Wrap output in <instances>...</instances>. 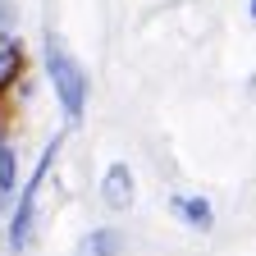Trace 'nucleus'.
I'll list each match as a JSON object with an SVG mask.
<instances>
[{
	"label": "nucleus",
	"instance_id": "1",
	"mask_svg": "<svg viewBox=\"0 0 256 256\" xmlns=\"http://www.w3.org/2000/svg\"><path fill=\"white\" fill-rule=\"evenodd\" d=\"M42 74H46V82L55 92V106H60L64 124L74 128L87 114V101H92V74L55 28H46V37H42Z\"/></svg>",
	"mask_w": 256,
	"mask_h": 256
},
{
	"label": "nucleus",
	"instance_id": "2",
	"mask_svg": "<svg viewBox=\"0 0 256 256\" xmlns=\"http://www.w3.org/2000/svg\"><path fill=\"white\" fill-rule=\"evenodd\" d=\"M60 146H64V133H55V138L42 146V156H37V165H32V174H28L23 188H18V202H14V210H10V234H5L14 256H28L32 238H37V197H42V183H46V174H50V165H55Z\"/></svg>",
	"mask_w": 256,
	"mask_h": 256
},
{
	"label": "nucleus",
	"instance_id": "3",
	"mask_svg": "<svg viewBox=\"0 0 256 256\" xmlns=\"http://www.w3.org/2000/svg\"><path fill=\"white\" fill-rule=\"evenodd\" d=\"M96 192H101V206L114 210V215H124L128 206H133V197H138V178H133V170H128V160H110Z\"/></svg>",
	"mask_w": 256,
	"mask_h": 256
},
{
	"label": "nucleus",
	"instance_id": "4",
	"mask_svg": "<svg viewBox=\"0 0 256 256\" xmlns=\"http://www.w3.org/2000/svg\"><path fill=\"white\" fill-rule=\"evenodd\" d=\"M28 74V46L14 28H0V96H10Z\"/></svg>",
	"mask_w": 256,
	"mask_h": 256
},
{
	"label": "nucleus",
	"instance_id": "5",
	"mask_svg": "<svg viewBox=\"0 0 256 256\" xmlns=\"http://www.w3.org/2000/svg\"><path fill=\"white\" fill-rule=\"evenodd\" d=\"M170 210H174V220H183L188 229H197V234H210L215 229V206L202 197V192H183V197H174Z\"/></svg>",
	"mask_w": 256,
	"mask_h": 256
},
{
	"label": "nucleus",
	"instance_id": "6",
	"mask_svg": "<svg viewBox=\"0 0 256 256\" xmlns=\"http://www.w3.org/2000/svg\"><path fill=\"white\" fill-rule=\"evenodd\" d=\"M128 238L124 229H114V224H101V229H92L82 242H78V256H124Z\"/></svg>",
	"mask_w": 256,
	"mask_h": 256
},
{
	"label": "nucleus",
	"instance_id": "7",
	"mask_svg": "<svg viewBox=\"0 0 256 256\" xmlns=\"http://www.w3.org/2000/svg\"><path fill=\"white\" fill-rule=\"evenodd\" d=\"M18 188V151L10 146V142H0V192H10Z\"/></svg>",
	"mask_w": 256,
	"mask_h": 256
},
{
	"label": "nucleus",
	"instance_id": "8",
	"mask_svg": "<svg viewBox=\"0 0 256 256\" xmlns=\"http://www.w3.org/2000/svg\"><path fill=\"white\" fill-rule=\"evenodd\" d=\"M247 14H252V23H256V0H247Z\"/></svg>",
	"mask_w": 256,
	"mask_h": 256
},
{
	"label": "nucleus",
	"instance_id": "9",
	"mask_svg": "<svg viewBox=\"0 0 256 256\" xmlns=\"http://www.w3.org/2000/svg\"><path fill=\"white\" fill-rule=\"evenodd\" d=\"M0 215H5V192H0Z\"/></svg>",
	"mask_w": 256,
	"mask_h": 256
}]
</instances>
